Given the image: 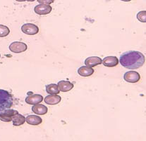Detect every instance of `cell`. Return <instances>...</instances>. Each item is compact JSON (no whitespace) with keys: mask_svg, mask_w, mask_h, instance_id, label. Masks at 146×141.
Returning a JSON list of instances; mask_svg holds the SVG:
<instances>
[{"mask_svg":"<svg viewBox=\"0 0 146 141\" xmlns=\"http://www.w3.org/2000/svg\"><path fill=\"white\" fill-rule=\"evenodd\" d=\"M145 58L144 55L139 51H131L122 53L119 63L126 69H138L144 65Z\"/></svg>","mask_w":146,"mask_h":141,"instance_id":"1","label":"cell"},{"mask_svg":"<svg viewBox=\"0 0 146 141\" xmlns=\"http://www.w3.org/2000/svg\"><path fill=\"white\" fill-rule=\"evenodd\" d=\"M62 100L61 96H58L57 94H50L44 98V103L47 105H56L59 103Z\"/></svg>","mask_w":146,"mask_h":141,"instance_id":"11","label":"cell"},{"mask_svg":"<svg viewBox=\"0 0 146 141\" xmlns=\"http://www.w3.org/2000/svg\"><path fill=\"white\" fill-rule=\"evenodd\" d=\"M21 31L28 35H35L39 32V28L33 23H26L21 27Z\"/></svg>","mask_w":146,"mask_h":141,"instance_id":"4","label":"cell"},{"mask_svg":"<svg viewBox=\"0 0 146 141\" xmlns=\"http://www.w3.org/2000/svg\"><path fill=\"white\" fill-rule=\"evenodd\" d=\"M46 92L49 94H58L60 92L57 84H51L46 86Z\"/></svg>","mask_w":146,"mask_h":141,"instance_id":"17","label":"cell"},{"mask_svg":"<svg viewBox=\"0 0 146 141\" xmlns=\"http://www.w3.org/2000/svg\"><path fill=\"white\" fill-rule=\"evenodd\" d=\"M12 105V96L7 91L0 89V112L9 109Z\"/></svg>","mask_w":146,"mask_h":141,"instance_id":"2","label":"cell"},{"mask_svg":"<svg viewBox=\"0 0 146 141\" xmlns=\"http://www.w3.org/2000/svg\"><path fill=\"white\" fill-rule=\"evenodd\" d=\"M0 58H1V54H0Z\"/></svg>","mask_w":146,"mask_h":141,"instance_id":"24","label":"cell"},{"mask_svg":"<svg viewBox=\"0 0 146 141\" xmlns=\"http://www.w3.org/2000/svg\"><path fill=\"white\" fill-rule=\"evenodd\" d=\"M26 121L28 124L33 126L39 125L42 122V119L37 115H29L26 118Z\"/></svg>","mask_w":146,"mask_h":141,"instance_id":"14","label":"cell"},{"mask_svg":"<svg viewBox=\"0 0 146 141\" xmlns=\"http://www.w3.org/2000/svg\"><path fill=\"white\" fill-rule=\"evenodd\" d=\"M58 88L60 91L67 92L69 91L74 88V85L68 81H60L58 82Z\"/></svg>","mask_w":146,"mask_h":141,"instance_id":"12","label":"cell"},{"mask_svg":"<svg viewBox=\"0 0 146 141\" xmlns=\"http://www.w3.org/2000/svg\"><path fill=\"white\" fill-rule=\"evenodd\" d=\"M28 47L25 43L21 41H14L11 43L9 46L10 51L15 53H20L26 51Z\"/></svg>","mask_w":146,"mask_h":141,"instance_id":"5","label":"cell"},{"mask_svg":"<svg viewBox=\"0 0 146 141\" xmlns=\"http://www.w3.org/2000/svg\"><path fill=\"white\" fill-rule=\"evenodd\" d=\"M35 1V0H28V1Z\"/></svg>","mask_w":146,"mask_h":141,"instance_id":"23","label":"cell"},{"mask_svg":"<svg viewBox=\"0 0 146 141\" xmlns=\"http://www.w3.org/2000/svg\"><path fill=\"white\" fill-rule=\"evenodd\" d=\"M32 111L36 115H44L48 111V109L46 106H44V105H42V104H35L33 105L32 108Z\"/></svg>","mask_w":146,"mask_h":141,"instance_id":"13","label":"cell"},{"mask_svg":"<svg viewBox=\"0 0 146 141\" xmlns=\"http://www.w3.org/2000/svg\"><path fill=\"white\" fill-rule=\"evenodd\" d=\"M124 80L129 83H136L141 79V76L139 73L135 71H129L126 72L123 76Z\"/></svg>","mask_w":146,"mask_h":141,"instance_id":"6","label":"cell"},{"mask_svg":"<svg viewBox=\"0 0 146 141\" xmlns=\"http://www.w3.org/2000/svg\"><path fill=\"white\" fill-rule=\"evenodd\" d=\"M25 121H26V117L19 113L16 114V115L13 117L12 119L13 125L15 126V127L22 125V124H24Z\"/></svg>","mask_w":146,"mask_h":141,"instance_id":"16","label":"cell"},{"mask_svg":"<svg viewBox=\"0 0 146 141\" xmlns=\"http://www.w3.org/2000/svg\"><path fill=\"white\" fill-rule=\"evenodd\" d=\"M43 100V97L39 94H33L27 96L26 98V102L29 105H35L41 103Z\"/></svg>","mask_w":146,"mask_h":141,"instance_id":"10","label":"cell"},{"mask_svg":"<svg viewBox=\"0 0 146 141\" xmlns=\"http://www.w3.org/2000/svg\"><path fill=\"white\" fill-rule=\"evenodd\" d=\"M52 8L50 5L47 4H38L35 6L34 8V11L35 13L38 15H46L49 14L50 12H52Z\"/></svg>","mask_w":146,"mask_h":141,"instance_id":"7","label":"cell"},{"mask_svg":"<svg viewBox=\"0 0 146 141\" xmlns=\"http://www.w3.org/2000/svg\"><path fill=\"white\" fill-rule=\"evenodd\" d=\"M38 3L40 4H47L50 5L54 2V0H38Z\"/></svg>","mask_w":146,"mask_h":141,"instance_id":"20","label":"cell"},{"mask_svg":"<svg viewBox=\"0 0 146 141\" xmlns=\"http://www.w3.org/2000/svg\"><path fill=\"white\" fill-rule=\"evenodd\" d=\"M78 73L82 77H89L94 73V70L92 68H88L87 66H82L78 68Z\"/></svg>","mask_w":146,"mask_h":141,"instance_id":"15","label":"cell"},{"mask_svg":"<svg viewBox=\"0 0 146 141\" xmlns=\"http://www.w3.org/2000/svg\"><path fill=\"white\" fill-rule=\"evenodd\" d=\"M10 30L8 27L0 25V37H5L9 35Z\"/></svg>","mask_w":146,"mask_h":141,"instance_id":"18","label":"cell"},{"mask_svg":"<svg viewBox=\"0 0 146 141\" xmlns=\"http://www.w3.org/2000/svg\"><path fill=\"white\" fill-rule=\"evenodd\" d=\"M102 60L100 57L93 56V57H88L85 60V64L88 68H94L98 65L102 64Z\"/></svg>","mask_w":146,"mask_h":141,"instance_id":"9","label":"cell"},{"mask_svg":"<svg viewBox=\"0 0 146 141\" xmlns=\"http://www.w3.org/2000/svg\"><path fill=\"white\" fill-rule=\"evenodd\" d=\"M136 17H137V19H138L139 21L142 22V23H145L146 22V11H140L139 13H138Z\"/></svg>","mask_w":146,"mask_h":141,"instance_id":"19","label":"cell"},{"mask_svg":"<svg viewBox=\"0 0 146 141\" xmlns=\"http://www.w3.org/2000/svg\"><path fill=\"white\" fill-rule=\"evenodd\" d=\"M17 1H28V0H16Z\"/></svg>","mask_w":146,"mask_h":141,"instance_id":"21","label":"cell"},{"mask_svg":"<svg viewBox=\"0 0 146 141\" xmlns=\"http://www.w3.org/2000/svg\"><path fill=\"white\" fill-rule=\"evenodd\" d=\"M102 63L105 67L112 68L119 64V59L116 56H107L102 60Z\"/></svg>","mask_w":146,"mask_h":141,"instance_id":"8","label":"cell"},{"mask_svg":"<svg viewBox=\"0 0 146 141\" xmlns=\"http://www.w3.org/2000/svg\"><path fill=\"white\" fill-rule=\"evenodd\" d=\"M18 113L19 112L15 110L7 109L0 112V120L4 122H10L12 121L13 117Z\"/></svg>","mask_w":146,"mask_h":141,"instance_id":"3","label":"cell"},{"mask_svg":"<svg viewBox=\"0 0 146 141\" xmlns=\"http://www.w3.org/2000/svg\"><path fill=\"white\" fill-rule=\"evenodd\" d=\"M121 1H131V0H121Z\"/></svg>","mask_w":146,"mask_h":141,"instance_id":"22","label":"cell"}]
</instances>
